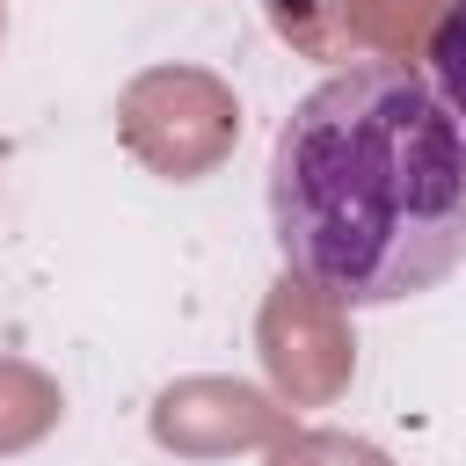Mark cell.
<instances>
[{"mask_svg":"<svg viewBox=\"0 0 466 466\" xmlns=\"http://www.w3.org/2000/svg\"><path fill=\"white\" fill-rule=\"evenodd\" d=\"M284 269L342 306H393L466 262V124L415 58L328 73L277 131Z\"/></svg>","mask_w":466,"mask_h":466,"instance_id":"obj_1","label":"cell"},{"mask_svg":"<svg viewBox=\"0 0 466 466\" xmlns=\"http://www.w3.org/2000/svg\"><path fill=\"white\" fill-rule=\"evenodd\" d=\"M116 138L124 153L160 182L211 175L240 138V95L211 66H146L116 95Z\"/></svg>","mask_w":466,"mask_h":466,"instance_id":"obj_2","label":"cell"},{"mask_svg":"<svg viewBox=\"0 0 466 466\" xmlns=\"http://www.w3.org/2000/svg\"><path fill=\"white\" fill-rule=\"evenodd\" d=\"M255 357H262L269 393H277L284 408H328V400H342V386H350V371H357L350 306L284 269V277L262 291Z\"/></svg>","mask_w":466,"mask_h":466,"instance_id":"obj_3","label":"cell"},{"mask_svg":"<svg viewBox=\"0 0 466 466\" xmlns=\"http://www.w3.org/2000/svg\"><path fill=\"white\" fill-rule=\"evenodd\" d=\"M291 430V408L248 379H175L160 386L153 400V444L160 451H182V459H226V451H269L277 437Z\"/></svg>","mask_w":466,"mask_h":466,"instance_id":"obj_4","label":"cell"},{"mask_svg":"<svg viewBox=\"0 0 466 466\" xmlns=\"http://www.w3.org/2000/svg\"><path fill=\"white\" fill-rule=\"evenodd\" d=\"M451 0H342V51L371 58H422Z\"/></svg>","mask_w":466,"mask_h":466,"instance_id":"obj_5","label":"cell"},{"mask_svg":"<svg viewBox=\"0 0 466 466\" xmlns=\"http://www.w3.org/2000/svg\"><path fill=\"white\" fill-rule=\"evenodd\" d=\"M66 415V393L44 364L29 357H0V459L7 451H29L36 437H51Z\"/></svg>","mask_w":466,"mask_h":466,"instance_id":"obj_6","label":"cell"},{"mask_svg":"<svg viewBox=\"0 0 466 466\" xmlns=\"http://www.w3.org/2000/svg\"><path fill=\"white\" fill-rule=\"evenodd\" d=\"M269 29L299 51V58H350L342 51V0H262Z\"/></svg>","mask_w":466,"mask_h":466,"instance_id":"obj_7","label":"cell"},{"mask_svg":"<svg viewBox=\"0 0 466 466\" xmlns=\"http://www.w3.org/2000/svg\"><path fill=\"white\" fill-rule=\"evenodd\" d=\"M269 466H393V459L350 430H284L269 444Z\"/></svg>","mask_w":466,"mask_h":466,"instance_id":"obj_8","label":"cell"},{"mask_svg":"<svg viewBox=\"0 0 466 466\" xmlns=\"http://www.w3.org/2000/svg\"><path fill=\"white\" fill-rule=\"evenodd\" d=\"M430 80H437V95L451 102V116L466 124V0H451V15L437 22V36H430Z\"/></svg>","mask_w":466,"mask_h":466,"instance_id":"obj_9","label":"cell"},{"mask_svg":"<svg viewBox=\"0 0 466 466\" xmlns=\"http://www.w3.org/2000/svg\"><path fill=\"white\" fill-rule=\"evenodd\" d=\"M0 29H7V7H0Z\"/></svg>","mask_w":466,"mask_h":466,"instance_id":"obj_10","label":"cell"}]
</instances>
